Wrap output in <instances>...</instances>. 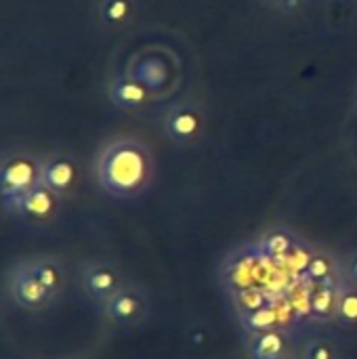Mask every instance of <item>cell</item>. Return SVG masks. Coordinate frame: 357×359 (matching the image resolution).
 <instances>
[{
  "mask_svg": "<svg viewBox=\"0 0 357 359\" xmlns=\"http://www.w3.org/2000/svg\"><path fill=\"white\" fill-rule=\"evenodd\" d=\"M339 288L341 282L330 284H316L309 294V313L318 322H330L337 318V305H339Z\"/></svg>",
  "mask_w": 357,
  "mask_h": 359,
  "instance_id": "obj_14",
  "label": "cell"
},
{
  "mask_svg": "<svg viewBox=\"0 0 357 359\" xmlns=\"http://www.w3.org/2000/svg\"><path fill=\"white\" fill-rule=\"evenodd\" d=\"M156 93L130 74L114 76L107 82V99L118 109H141L154 101Z\"/></svg>",
  "mask_w": 357,
  "mask_h": 359,
  "instance_id": "obj_9",
  "label": "cell"
},
{
  "mask_svg": "<svg viewBox=\"0 0 357 359\" xmlns=\"http://www.w3.org/2000/svg\"><path fill=\"white\" fill-rule=\"evenodd\" d=\"M44 158L32 151H8L0 164V198L6 210H11L25 194L42 183Z\"/></svg>",
  "mask_w": 357,
  "mask_h": 359,
  "instance_id": "obj_2",
  "label": "cell"
},
{
  "mask_svg": "<svg viewBox=\"0 0 357 359\" xmlns=\"http://www.w3.org/2000/svg\"><path fill=\"white\" fill-rule=\"evenodd\" d=\"M343 280H347V282H351V284L357 286V250H353L347 257V261L343 265Z\"/></svg>",
  "mask_w": 357,
  "mask_h": 359,
  "instance_id": "obj_21",
  "label": "cell"
},
{
  "mask_svg": "<svg viewBox=\"0 0 357 359\" xmlns=\"http://www.w3.org/2000/svg\"><path fill=\"white\" fill-rule=\"evenodd\" d=\"M240 322L244 326V330L255 337V334H263V332H269V330H276L280 328V316L274 307L265 305L261 309H255L250 313H240Z\"/></svg>",
  "mask_w": 357,
  "mask_h": 359,
  "instance_id": "obj_17",
  "label": "cell"
},
{
  "mask_svg": "<svg viewBox=\"0 0 357 359\" xmlns=\"http://www.w3.org/2000/svg\"><path fill=\"white\" fill-rule=\"evenodd\" d=\"M236 305H238L240 313H250L255 309L265 307L267 305V299L257 288H244V290H238L236 292Z\"/></svg>",
  "mask_w": 357,
  "mask_h": 359,
  "instance_id": "obj_20",
  "label": "cell"
},
{
  "mask_svg": "<svg viewBox=\"0 0 357 359\" xmlns=\"http://www.w3.org/2000/svg\"><path fill=\"white\" fill-rule=\"evenodd\" d=\"M297 246V236L286 227H274L265 231L257 244L259 252L267 259H284Z\"/></svg>",
  "mask_w": 357,
  "mask_h": 359,
  "instance_id": "obj_15",
  "label": "cell"
},
{
  "mask_svg": "<svg viewBox=\"0 0 357 359\" xmlns=\"http://www.w3.org/2000/svg\"><path fill=\"white\" fill-rule=\"evenodd\" d=\"M6 290L11 301L27 311H42L55 301V297L40 284V280L32 273L25 261L13 267L6 282Z\"/></svg>",
  "mask_w": 357,
  "mask_h": 359,
  "instance_id": "obj_6",
  "label": "cell"
},
{
  "mask_svg": "<svg viewBox=\"0 0 357 359\" xmlns=\"http://www.w3.org/2000/svg\"><path fill=\"white\" fill-rule=\"evenodd\" d=\"M130 282V278L126 276L124 267L116 261H107V259H97L90 261L82 267L80 271V286L84 297L95 303L97 307H101L105 301H109L120 288H124Z\"/></svg>",
  "mask_w": 357,
  "mask_h": 359,
  "instance_id": "obj_5",
  "label": "cell"
},
{
  "mask_svg": "<svg viewBox=\"0 0 357 359\" xmlns=\"http://www.w3.org/2000/svg\"><path fill=\"white\" fill-rule=\"evenodd\" d=\"M99 187L116 200L141 198L156 179V158L147 143L137 137L109 139L95 158Z\"/></svg>",
  "mask_w": 357,
  "mask_h": 359,
  "instance_id": "obj_1",
  "label": "cell"
},
{
  "mask_svg": "<svg viewBox=\"0 0 357 359\" xmlns=\"http://www.w3.org/2000/svg\"><path fill=\"white\" fill-rule=\"evenodd\" d=\"M303 280L311 286L316 284H330L343 280V265L339 259L328 250H316L307 257V263L303 267Z\"/></svg>",
  "mask_w": 357,
  "mask_h": 359,
  "instance_id": "obj_11",
  "label": "cell"
},
{
  "mask_svg": "<svg viewBox=\"0 0 357 359\" xmlns=\"http://www.w3.org/2000/svg\"><path fill=\"white\" fill-rule=\"evenodd\" d=\"M61 202L63 198L59 194H55L53 189H48L46 185H38L34 187L29 194H25L13 208L11 212H15L17 217L36 223V225H48L57 219L59 210H61Z\"/></svg>",
  "mask_w": 357,
  "mask_h": 359,
  "instance_id": "obj_7",
  "label": "cell"
},
{
  "mask_svg": "<svg viewBox=\"0 0 357 359\" xmlns=\"http://www.w3.org/2000/svg\"><path fill=\"white\" fill-rule=\"evenodd\" d=\"M164 135L179 147L198 143L206 130V107L200 99L187 97L173 103L162 116Z\"/></svg>",
  "mask_w": 357,
  "mask_h": 359,
  "instance_id": "obj_3",
  "label": "cell"
},
{
  "mask_svg": "<svg viewBox=\"0 0 357 359\" xmlns=\"http://www.w3.org/2000/svg\"><path fill=\"white\" fill-rule=\"evenodd\" d=\"M292 341L290 334L282 328L255 334L248 341V355L250 359H290Z\"/></svg>",
  "mask_w": 357,
  "mask_h": 359,
  "instance_id": "obj_10",
  "label": "cell"
},
{
  "mask_svg": "<svg viewBox=\"0 0 357 359\" xmlns=\"http://www.w3.org/2000/svg\"><path fill=\"white\" fill-rule=\"evenodd\" d=\"M301 359H341L339 345L328 337L309 339L303 347Z\"/></svg>",
  "mask_w": 357,
  "mask_h": 359,
  "instance_id": "obj_18",
  "label": "cell"
},
{
  "mask_svg": "<svg viewBox=\"0 0 357 359\" xmlns=\"http://www.w3.org/2000/svg\"><path fill=\"white\" fill-rule=\"evenodd\" d=\"M335 322L343 328H357V286L347 280H341Z\"/></svg>",
  "mask_w": 357,
  "mask_h": 359,
  "instance_id": "obj_16",
  "label": "cell"
},
{
  "mask_svg": "<svg viewBox=\"0 0 357 359\" xmlns=\"http://www.w3.org/2000/svg\"><path fill=\"white\" fill-rule=\"evenodd\" d=\"M263 8L274 11L278 15H286V17H295V15H303L311 0H259Z\"/></svg>",
  "mask_w": 357,
  "mask_h": 359,
  "instance_id": "obj_19",
  "label": "cell"
},
{
  "mask_svg": "<svg viewBox=\"0 0 357 359\" xmlns=\"http://www.w3.org/2000/svg\"><path fill=\"white\" fill-rule=\"evenodd\" d=\"M149 309H151V301L147 288L133 280L99 307L103 320L116 328L139 326L149 316Z\"/></svg>",
  "mask_w": 357,
  "mask_h": 359,
  "instance_id": "obj_4",
  "label": "cell"
},
{
  "mask_svg": "<svg viewBox=\"0 0 357 359\" xmlns=\"http://www.w3.org/2000/svg\"><path fill=\"white\" fill-rule=\"evenodd\" d=\"M25 265L32 269V273L40 280V284L57 299L67 288V271L63 263L55 257H34L27 259Z\"/></svg>",
  "mask_w": 357,
  "mask_h": 359,
  "instance_id": "obj_12",
  "label": "cell"
},
{
  "mask_svg": "<svg viewBox=\"0 0 357 359\" xmlns=\"http://www.w3.org/2000/svg\"><path fill=\"white\" fill-rule=\"evenodd\" d=\"M95 15L103 29H122L135 17V0H97Z\"/></svg>",
  "mask_w": 357,
  "mask_h": 359,
  "instance_id": "obj_13",
  "label": "cell"
},
{
  "mask_svg": "<svg viewBox=\"0 0 357 359\" xmlns=\"http://www.w3.org/2000/svg\"><path fill=\"white\" fill-rule=\"evenodd\" d=\"M78 179H80V170H78V162L74 156L65 151H55V154L44 156L42 185H46L48 189L65 198L76 189Z\"/></svg>",
  "mask_w": 357,
  "mask_h": 359,
  "instance_id": "obj_8",
  "label": "cell"
}]
</instances>
